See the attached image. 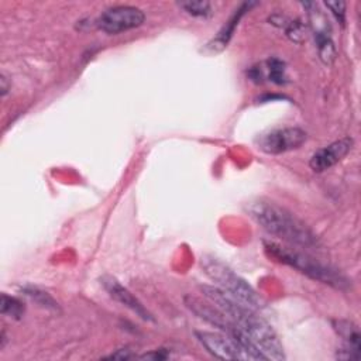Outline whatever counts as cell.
Wrapping results in <instances>:
<instances>
[{"label":"cell","mask_w":361,"mask_h":361,"mask_svg":"<svg viewBox=\"0 0 361 361\" xmlns=\"http://www.w3.org/2000/svg\"><path fill=\"white\" fill-rule=\"evenodd\" d=\"M200 290L203 296L231 322L241 338L265 360L281 361L286 358L275 330L257 314V310L238 303L217 286L202 285Z\"/></svg>","instance_id":"1"},{"label":"cell","mask_w":361,"mask_h":361,"mask_svg":"<svg viewBox=\"0 0 361 361\" xmlns=\"http://www.w3.org/2000/svg\"><path fill=\"white\" fill-rule=\"evenodd\" d=\"M247 214L267 233L300 248L319 245L317 235L295 214L267 199H255L245 203Z\"/></svg>","instance_id":"2"},{"label":"cell","mask_w":361,"mask_h":361,"mask_svg":"<svg viewBox=\"0 0 361 361\" xmlns=\"http://www.w3.org/2000/svg\"><path fill=\"white\" fill-rule=\"evenodd\" d=\"M264 250L269 257L275 258L276 261L285 265H289L290 268L299 271L300 274L314 281L323 282L337 289H347L350 285V281L338 269L322 264L316 258L310 257L309 254L298 248L279 244L275 241H264Z\"/></svg>","instance_id":"3"},{"label":"cell","mask_w":361,"mask_h":361,"mask_svg":"<svg viewBox=\"0 0 361 361\" xmlns=\"http://www.w3.org/2000/svg\"><path fill=\"white\" fill-rule=\"evenodd\" d=\"M200 267L203 272L214 283H217L219 289L226 292L238 303L252 310H261L265 306L264 299L254 290V288L245 279L237 275L231 268L224 265L220 259L204 255L200 258Z\"/></svg>","instance_id":"4"},{"label":"cell","mask_w":361,"mask_h":361,"mask_svg":"<svg viewBox=\"0 0 361 361\" xmlns=\"http://www.w3.org/2000/svg\"><path fill=\"white\" fill-rule=\"evenodd\" d=\"M199 343L216 358L220 360H240V361H257L265 360L258 351L238 341L227 333L213 331H196Z\"/></svg>","instance_id":"5"},{"label":"cell","mask_w":361,"mask_h":361,"mask_svg":"<svg viewBox=\"0 0 361 361\" xmlns=\"http://www.w3.org/2000/svg\"><path fill=\"white\" fill-rule=\"evenodd\" d=\"M145 20L144 13L133 6H116L103 11L96 24L107 34H120L123 31L140 27Z\"/></svg>","instance_id":"6"},{"label":"cell","mask_w":361,"mask_h":361,"mask_svg":"<svg viewBox=\"0 0 361 361\" xmlns=\"http://www.w3.org/2000/svg\"><path fill=\"white\" fill-rule=\"evenodd\" d=\"M307 140L305 130L299 127H285L264 134L258 140V148L267 154L278 155L299 148Z\"/></svg>","instance_id":"7"},{"label":"cell","mask_w":361,"mask_h":361,"mask_svg":"<svg viewBox=\"0 0 361 361\" xmlns=\"http://www.w3.org/2000/svg\"><path fill=\"white\" fill-rule=\"evenodd\" d=\"M309 17H310V27L316 39L319 56L326 65H330L336 59V48L330 37L331 28H330L329 20L319 8L310 10Z\"/></svg>","instance_id":"8"},{"label":"cell","mask_w":361,"mask_h":361,"mask_svg":"<svg viewBox=\"0 0 361 361\" xmlns=\"http://www.w3.org/2000/svg\"><path fill=\"white\" fill-rule=\"evenodd\" d=\"M353 144H354L353 138L343 137V138L326 145L324 148H320L319 151H316L312 155L310 162H309L310 168L314 172H323L326 169H330L351 151Z\"/></svg>","instance_id":"9"},{"label":"cell","mask_w":361,"mask_h":361,"mask_svg":"<svg viewBox=\"0 0 361 361\" xmlns=\"http://www.w3.org/2000/svg\"><path fill=\"white\" fill-rule=\"evenodd\" d=\"M100 283L103 285V288L106 289V292L118 303H121L123 306H126L127 309H130L131 312H134L137 316H140L142 320H148L152 322L154 317L152 314L144 307V305L127 289L124 288L116 278L110 276V275H103L100 278Z\"/></svg>","instance_id":"10"},{"label":"cell","mask_w":361,"mask_h":361,"mask_svg":"<svg viewBox=\"0 0 361 361\" xmlns=\"http://www.w3.org/2000/svg\"><path fill=\"white\" fill-rule=\"evenodd\" d=\"M334 330L343 338V347L337 350V358L340 360H358L360 358V330L350 320H334Z\"/></svg>","instance_id":"11"},{"label":"cell","mask_w":361,"mask_h":361,"mask_svg":"<svg viewBox=\"0 0 361 361\" xmlns=\"http://www.w3.org/2000/svg\"><path fill=\"white\" fill-rule=\"evenodd\" d=\"M252 4H254V3H243V4L240 6V8L235 10L234 16L226 23V25L219 31V34L207 44L206 48L209 49L210 54H213V52H220L224 47H227V44H228V41H230V38H231V35H233V31H234L235 25L238 24V21H240V18L243 17V14L245 13V10H250V7H251Z\"/></svg>","instance_id":"12"},{"label":"cell","mask_w":361,"mask_h":361,"mask_svg":"<svg viewBox=\"0 0 361 361\" xmlns=\"http://www.w3.org/2000/svg\"><path fill=\"white\" fill-rule=\"evenodd\" d=\"M25 306L21 300H18L17 298L8 296L6 293L1 295V300H0V313L3 316H8L13 319H21L24 314Z\"/></svg>","instance_id":"13"},{"label":"cell","mask_w":361,"mask_h":361,"mask_svg":"<svg viewBox=\"0 0 361 361\" xmlns=\"http://www.w3.org/2000/svg\"><path fill=\"white\" fill-rule=\"evenodd\" d=\"M178 7L193 17H210L212 16V4L209 1H179Z\"/></svg>","instance_id":"14"},{"label":"cell","mask_w":361,"mask_h":361,"mask_svg":"<svg viewBox=\"0 0 361 361\" xmlns=\"http://www.w3.org/2000/svg\"><path fill=\"white\" fill-rule=\"evenodd\" d=\"M267 71H268V78L278 85L285 83V63L278 59V58H272L267 61Z\"/></svg>","instance_id":"15"},{"label":"cell","mask_w":361,"mask_h":361,"mask_svg":"<svg viewBox=\"0 0 361 361\" xmlns=\"http://www.w3.org/2000/svg\"><path fill=\"white\" fill-rule=\"evenodd\" d=\"M25 295L30 296L34 302H37L38 305L44 306V307H48V309H54L56 310L58 309V303L47 293V292H42L37 288H30V289H24Z\"/></svg>","instance_id":"16"},{"label":"cell","mask_w":361,"mask_h":361,"mask_svg":"<svg viewBox=\"0 0 361 361\" xmlns=\"http://www.w3.org/2000/svg\"><path fill=\"white\" fill-rule=\"evenodd\" d=\"M286 35L295 41V42H300L305 39V27L300 21H290L286 27Z\"/></svg>","instance_id":"17"},{"label":"cell","mask_w":361,"mask_h":361,"mask_svg":"<svg viewBox=\"0 0 361 361\" xmlns=\"http://www.w3.org/2000/svg\"><path fill=\"white\" fill-rule=\"evenodd\" d=\"M324 6L334 14V17L338 20V23L344 24V16H345V3L344 1H326Z\"/></svg>","instance_id":"18"},{"label":"cell","mask_w":361,"mask_h":361,"mask_svg":"<svg viewBox=\"0 0 361 361\" xmlns=\"http://www.w3.org/2000/svg\"><path fill=\"white\" fill-rule=\"evenodd\" d=\"M106 358H113V360H128V358H135V354H131L130 350H126V348H121V350H117L116 353L107 355Z\"/></svg>","instance_id":"19"},{"label":"cell","mask_w":361,"mask_h":361,"mask_svg":"<svg viewBox=\"0 0 361 361\" xmlns=\"http://www.w3.org/2000/svg\"><path fill=\"white\" fill-rule=\"evenodd\" d=\"M166 357H168V354H165L164 350H159V351H154V353H149V354H144L140 358H144V360H165Z\"/></svg>","instance_id":"20"},{"label":"cell","mask_w":361,"mask_h":361,"mask_svg":"<svg viewBox=\"0 0 361 361\" xmlns=\"http://www.w3.org/2000/svg\"><path fill=\"white\" fill-rule=\"evenodd\" d=\"M0 85H1V96H6V93L10 90V83H8V79H7V76L4 75V73H1V76H0Z\"/></svg>","instance_id":"21"}]
</instances>
